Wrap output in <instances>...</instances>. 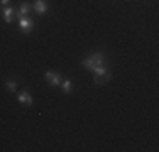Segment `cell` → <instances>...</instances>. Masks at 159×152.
Wrapping results in <instances>:
<instances>
[{
	"mask_svg": "<svg viewBox=\"0 0 159 152\" xmlns=\"http://www.w3.org/2000/svg\"><path fill=\"white\" fill-rule=\"evenodd\" d=\"M81 66L90 71H93L98 66H103V52H93V54H90L86 59L81 61Z\"/></svg>",
	"mask_w": 159,
	"mask_h": 152,
	"instance_id": "1",
	"label": "cell"
},
{
	"mask_svg": "<svg viewBox=\"0 0 159 152\" xmlns=\"http://www.w3.org/2000/svg\"><path fill=\"white\" fill-rule=\"evenodd\" d=\"M110 79H112V73L105 66H98L93 69V81H95V85H105Z\"/></svg>",
	"mask_w": 159,
	"mask_h": 152,
	"instance_id": "2",
	"label": "cell"
},
{
	"mask_svg": "<svg viewBox=\"0 0 159 152\" xmlns=\"http://www.w3.org/2000/svg\"><path fill=\"white\" fill-rule=\"evenodd\" d=\"M19 27H20V30L24 34H29L34 29V20L29 17H22V19H19Z\"/></svg>",
	"mask_w": 159,
	"mask_h": 152,
	"instance_id": "3",
	"label": "cell"
},
{
	"mask_svg": "<svg viewBox=\"0 0 159 152\" xmlns=\"http://www.w3.org/2000/svg\"><path fill=\"white\" fill-rule=\"evenodd\" d=\"M46 81L51 86H59V85H61V81H63V78H61V74H59V73L48 71V73H46Z\"/></svg>",
	"mask_w": 159,
	"mask_h": 152,
	"instance_id": "4",
	"label": "cell"
},
{
	"mask_svg": "<svg viewBox=\"0 0 159 152\" xmlns=\"http://www.w3.org/2000/svg\"><path fill=\"white\" fill-rule=\"evenodd\" d=\"M2 14H3V19H5V22L7 24H10V22H14V19H16V15H17V9H14V7H3V10H2Z\"/></svg>",
	"mask_w": 159,
	"mask_h": 152,
	"instance_id": "5",
	"label": "cell"
},
{
	"mask_svg": "<svg viewBox=\"0 0 159 152\" xmlns=\"http://www.w3.org/2000/svg\"><path fill=\"white\" fill-rule=\"evenodd\" d=\"M17 100H19V103H22V105H25V106H32V96H31V93L29 91H20V93L17 95Z\"/></svg>",
	"mask_w": 159,
	"mask_h": 152,
	"instance_id": "6",
	"label": "cell"
},
{
	"mask_svg": "<svg viewBox=\"0 0 159 152\" xmlns=\"http://www.w3.org/2000/svg\"><path fill=\"white\" fill-rule=\"evenodd\" d=\"M34 10H36V14L43 15L48 12V5H46V0H34Z\"/></svg>",
	"mask_w": 159,
	"mask_h": 152,
	"instance_id": "7",
	"label": "cell"
},
{
	"mask_svg": "<svg viewBox=\"0 0 159 152\" xmlns=\"http://www.w3.org/2000/svg\"><path fill=\"white\" fill-rule=\"evenodd\" d=\"M29 10H31V5H29L27 2H22V3H20V7L17 9V17H19V19H22V17H27Z\"/></svg>",
	"mask_w": 159,
	"mask_h": 152,
	"instance_id": "8",
	"label": "cell"
},
{
	"mask_svg": "<svg viewBox=\"0 0 159 152\" xmlns=\"http://www.w3.org/2000/svg\"><path fill=\"white\" fill-rule=\"evenodd\" d=\"M61 88H63L64 95H70L71 90H73V83H71V79H63V81H61Z\"/></svg>",
	"mask_w": 159,
	"mask_h": 152,
	"instance_id": "9",
	"label": "cell"
},
{
	"mask_svg": "<svg viewBox=\"0 0 159 152\" xmlns=\"http://www.w3.org/2000/svg\"><path fill=\"white\" fill-rule=\"evenodd\" d=\"M5 86H7V90H9L10 93H16V91H17V83L14 81V79H7Z\"/></svg>",
	"mask_w": 159,
	"mask_h": 152,
	"instance_id": "10",
	"label": "cell"
},
{
	"mask_svg": "<svg viewBox=\"0 0 159 152\" xmlns=\"http://www.w3.org/2000/svg\"><path fill=\"white\" fill-rule=\"evenodd\" d=\"M9 2H10V0H0V5H2V7H7V5H9Z\"/></svg>",
	"mask_w": 159,
	"mask_h": 152,
	"instance_id": "11",
	"label": "cell"
}]
</instances>
